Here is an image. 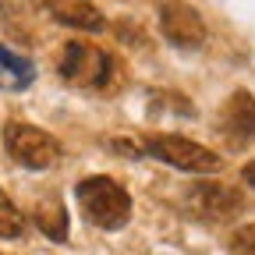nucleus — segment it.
Masks as SVG:
<instances>
[{"label":"nucleus","instance_id":"f257e3e1","mask_svg":"<svg viewBox=\"0 0 255 255\" xmlns=\"http://www.w3.org/2000/svg\"><path fill=\"white\" fill-rule=\"evenodd\" d=\"M75 199H78L85 220L100 231H121L131 220V195H128V188L107 174L82 177L75 188Z\"/></svg>","mask_w":255,"mask_h":255},{"label":"nucleus","instance_id":"f03ea898","mask_svg":"<svg viewBox=\"0 0 255 255\" xmlns=\"http://www.w3.org/2000/svg\"><path fill=\"white\" fill-rule=\"evenodd\" d=\"M57 71L75 89H110L117 82V60L96 43H68L60 50Z\"/></svg>","mask_w":255,"mask_h":255},{"label":"nucleus","instance_id":"7ed1b4c3","mask_svg":"<svg viewBox=\"0 0 255 255\" xmlns=\"http://www.w3.org/2000/svg\"><path fill=\"white\" fill-rule=\"evenodd\" d=\"M142 152L163 159L167 167L188 170V174H216V170H223V156H216L213 149L191 142V138H181V135H145Z\"/></svg>","mask_w":255,"mask_h":255},{"label":"nucleus","instance_id":"20e7f679","mask_svg":"<svg viewBox=\"0 0 255 255\" xmlns=\"http://www.w3.org/2000/svg\"><path fill=\"white\" fill-rule=\"evenodd\" d=\"M4 145L11 152L14 163L28 167V170H50L60 159V142L43 131V128H32L25 121H11L4 128Z\"/></svg>","mask_w":255,"mask_h":255},{"label":"nucleus","instance_id":"39448f33","mask_svg":"<svg viewBox=\"0 0 255 255\" xmlns=\"http://www.w3.org/2000/svg\"><path fill=\"white\" fill-rule=\"evenodd\" d=\"M188 206L195 209L202 220L213 223H227L248 209V199L238 184H223V181H199L188 191Z\"/></svg>","mask_w":255,"mask_h":255},{"label":"nucleus","instance_id":"423d86ee","mask_svg":"<svg viewBox=\"0 0 255 255\" xmlns=\"http://www.w3.org/2000/svg\"><path fill=\"white\" fill-rule=\"evenodd\" d=\"M216 131L231 149H245L255 142V96L248 89H234L220 107Z\"/></svg>","mask_w":255,"mask_h":255},{"label":"nucleus","instance_id":"0eeeda50","mask_svg":"<svg viewBox=\"0 0 255 255\" xmlns=\"http://www.w3.org/2000/svg\"><path fill=\"white\" fill-rule=\"evenodd\" d=\"M159 32L177 50H199L206 43V21L184 0H163L159 4Z\"/></svg>","mask_w":255,"mask_h":255},{"label":"nucleus","instance_id":"6e6552de","mask_svg":"<svg viewBox=\"0 0 255 255\" xmlns=\"http://www.w3.org/2000/svg\"><path fill=\"white\" fill-rule=\"evenodd\" d=\"M46 7V14L68 28H78V32H103L107 18L103 11L96 7V0H39Z\"/></svg>","mask_w":255,"mask_h":255},{"label":"nucleus","instance_id":"1a4fd4ad","mask_svg":"<svg viewBox=\"0 0 255 255\" xmlns=\"http://www.w3.org/2000/svg\"><path fill=\"white\" fill-rule=\"evenodd\" d=\"M32 78H36V64L7 46H0V92H21L32 85Z\"/></svg>","mask_w":255,"mask_h":255},{"label":"nucleus","instance_id":"9d476101","mask_svg":"<svg viewBox=\"0 0 255 255\" xmlns=\"http://www.w3.org/2000/svg\"><path fill=\"white\" fill-rule=\"evenodd\" d=\"M36 227L50 241H68V209H64L60 202H43L36 209Z\"/></svg>","mask_w":255,"mask_h":255},{"label":"nucleus","instance_id":"9b49d317","mask_svg":"<svg viewBox=\"0 0 255 255\" xmlns=\"http://www.w3.org/2000/svg\"><path fill=\"white\" fill-rule=\"evenodd\" d=\"M21 234H25V216L0 188V238H21Z\"/></svg>","mask_w":255,"mask_h":255},{"label":"nucleus","instance_id":"f8f14e48","mask_svg":"<svg viewBox=\"0 0 255 255\" xmlns=\"http://www.w3.org/2000/svg\"><path fill=\"white\" fill-rule=\"evenodd\" d=\"M159 107H167L174 114H184V117H195V107H191L188 96H181V92H167V89L152 92V110H159Z\"/></svg>","mask_w":255,"mask_h":255},{"label":"nucleus","instance_id":"ddd939ff","mask_svg":"<svg viewBox=\"0 0 255 255\" xmlns=\"http://www.w3.org/2000/svg\"><path fill=\"white\" fill-rule=\"evenodd\" d=\"M234 248H238V255H255V223H248V227H241L234 234Z\"/></svg>","mask_w":255,"mask_h":255},{"label":"nucleus","instance_id":"4468645a","mask_svg":"<svg viewBox=\"0 0 255 255\" xmlns=\"http://www.w3.org/2000/svg\"><path fill=\"white\" fill-rule=\"evenodd\" d=\"M32 4V0H0V11H7V14H18Z\"/></svg>","mask_w":255,"mask_h":255},{"label":"nucleus","instance_id":"2eb2a0df","mask_svg":"<svg viewBox=\"0 0 255 255\" xmlns=\"http://www.w3.org/2000/svg\"><path fill=\"white\" fill-rule=\"evenodd\" d=\"M241 177H245V184L255 191V159H252V163H245V170H241Z\"/></svg>","mask_w":255,"mask_h":255}]
</instances>
